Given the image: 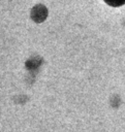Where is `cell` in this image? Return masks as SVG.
I'll return each instance as SVG.
<instances>
[{"instance_id":"cell-1","label":"cell","mask_w":125,"mask_h":132,"mask_svg":"<svg viewBox=\"0 0 125 132\" xmlns=\"http://www.w3.org/2000/svg\"><path fill=\"white\" fill-rule=\"evenodd\" d=\"M106 4L114 6V7H118V6H122L125 4V0H103Z\"/></svg>"}]
</instances>
